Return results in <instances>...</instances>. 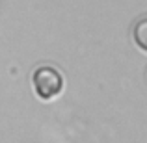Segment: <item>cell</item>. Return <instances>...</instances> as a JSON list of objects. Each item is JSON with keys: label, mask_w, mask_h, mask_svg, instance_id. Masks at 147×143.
Returning a JSON list of instances; mask_svg holds the SVG:
<instances>
[{"label": "cell", "mask_w": 147, "mask_h": 143, "mask_svg": "<svg viewBox=\"0 0 147 143\" xmlns=\"http://www.w3.org/2000/svg\"><path fill=\"white\" fill-rule=\"evenodd\" d=\"M34 89L36 95L43 100H50L54 97H58L63 89V76L58 69L50 67V65H41L34 71L32 76Z\"/></svg>", "instance_id": "obj_1"}, {"label": "cell", "mask_w": 147, "mask_h": 143, "mask_svg": "<svg viewBox=\"0 0 147 143\" xmlns=\"http://www.w3.org/2000/svg\"><path fill=\"white\" fill-rule=\"evenodd\" d=\"M132 39L138 45V48H142L147 52V17H142L134 22L132 26Z\"/></svg>", "instance_id": "obj_2"}]
</instances>
